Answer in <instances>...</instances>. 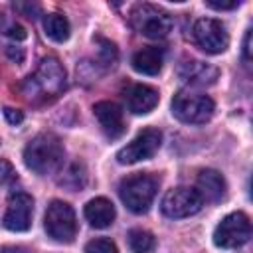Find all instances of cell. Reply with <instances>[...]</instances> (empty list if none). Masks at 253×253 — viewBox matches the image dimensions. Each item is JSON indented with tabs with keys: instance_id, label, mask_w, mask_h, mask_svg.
<instances>
[{
	"instance_id": "cell-1",
	"label": "cell",
	"mask_w": 253,
	"mask_h": 253,
	"mask_svg": "<svg viewBox=\"0 0 253 253\" xmlns=\"http://www.w3.org/2000/svg\"><path fill=\"white\" fill-rule=\"evenodd\" d=\"M65 69L57 57H43L22 89L30 101H51L65 89Z\"/></svg>"
},
{
	"instance_id": "cell-2",
	"label": "cell",
	"mask_w": 253,
	"mask_h": 253,
	"mask_svg": "<svg viewBox=\"0 0 253 253\" xmlns=\"http://www.w3.org/2000/svg\"><path fill=\"white\" fill-rule=\"evenodd\" d=\"M63 156H65L63 144L53 132H40L24 148L26 166L40 176L57 172L63 164Z\"/></svg>"
},
{
	"instance_id": "cell-3",
	"label": "cell",
	"mask_w": 253,
	"mask_h": 253,
	"mask_svg": "<svg viewBox=\"0 0 253 253\" xmlns=\"http://www.w3.org/2000/svg\"><path fill=\"white\" fill-rule=\"evenodd\" d=\"M158 192V180L150 174H130L121 180L119 184V196L121 202L132 211V213H146L154 202V196Z\"/></svg>"
},
{
	"instance_id": "cell-4",
	"label": "cell",
	"mask_w": 253,
	"mask_h": 253,
	"mask_svg": "<svg viewBox=\"0 0 253 253\" xmlns=\"http://www.w3.org/2000/svg\"><path fill=\"white\" fill-rule=\"evenodd\" d=\"M128 20H130V26L140 36L150 38V40H162L174 28V20L164 8L148 4V2L134 4L128 14Z\"/></svg>"
},
{
	"instance_id": "cell-5",
	"label": "cell",
	"mask_w": 253,
	"mask_h": 253,
	"mask_svg": "<svg viewBox=\"0 0 253 253\" xmlns=\"http://www.w3.org/2000/svg\"><path fill=\"white\" fill-rule=\"evenodd\" d=\"M215 105L211 97L200 91L182 89L172 99V115L186 125H204L213 117Z\"/></svg>"
},
{
	"instance_id": "cell-6",
	"label": "cell",
	"mask_w": 253,
	"mask_h": 253,
	"mask_svg": "<svg viewBox=\"0 0 253 253\" xmlns=\"http://www.w3.org/2000/svg\"><path fill=\"white\" fill-rule=\"evenodd\" d=\"M43 227L53 241L71 243L77 235V219L73 208L67 202L53 200L45 210Z\"/></svg>"
},
{
	"instance_id": "cell-7",
	"label": "cell",
	"mask_w": 253,
	"mask_h": 253,
	"mask_svg": "<svg viewBox=\"0 0 253 253\" xmlns=\"http://www.w3.org/2000/svg\"><path fill=\"white\" fill-rule=\"evenodd\" d=\"M249 237H251V221L249 215L243 211H233L225 215L213 231V243L221 249H237L245 245Z\"/></svg>"
},
{
	"instance_id": "cell-8",
	"label": "cell",
	"mask_w": 253,
	"mask_h": 253,
	"mask_svg": "<svg viewBox=\"0 0 253 253\" xmlns=\"http://www.w3.org/2000/svg\"><path fill=\"white\" fill-rule=\"evenodd\" d=\"M204 206L202 196L196 192V188H172L164 194L160 210L166 217L170 219H182V217H190L194 213H198Z\"/></svg>"
},
{
	"instance_id": "cell-9",
	"label": "cell",
	"mask_w": 253,
	"mask_h": 253,
	"mask_svg": "<svg viewBox=\"0 0 253 253\" xmlns=\"http://www.w3.org/2000/svg\"><path fill=\"white\" fill-rule=\"evenodd\" d=\"M160 144H162V132L158 128L148 126L140 130L128 144H125L117 152V160L121 164H134L140 160H148L158 152Z\"/></svg>"
},
{
	"instance_id": "cell-10",
	"label": "cell",
	"mask_w": 253,
	"mask_h": 253,
	"mask_svg": "<svg viewBox=\"0 0 253 253\" xmlns=\"http://www.w3.org/2000/svg\"><path fill=\"white\" fill-rule=\"evenodd\" d=\"M194 42L198 47H202L206 53H221L229 45V34L225 26L215 18H202L192 28Z\"/></svg>"
},
{
	"instance_id": "cell-11",
	"label": "cell",
	"mask_w": 253,
	"mask_h": 253,
	"mask_svg": "<svg viewBox=\"0 0 253 253\" xmlns=\"http://www.w3.org/2000/svg\"><path fill=\"white\" fill-rule=\"evenodd\" d=\"M34 215V198L26 192H16L10 196L2 223L10 231H28Z\"/></svg>"
},
{
	"instance_id": "cell-12",
	"label": "cell",
	"mask_w": 253,
	"mask_h": 253,
	"mask_svg": "<svg viewBox=\"0 0 253 253\" xmlns=\"http://www.w3.org/2000/svg\"><path fill=\"white\" fill-rule=\"evenodd\" d=\"M93 115L97 117L103 132L109 138H119L125 132L123 109L113 101H99L93 105Z\"/></svg>"
},
{
	"instance_id": "cell-13",
	"label": "cell",
	"mask_w": 253,
	"mask_h": 253,
	"mask_svg": "<svg viewBox=\"0 0 253 253\" xmlns=\"http://www.w3.org/2000/svg\"><path fill=\"white\" fill-rule=\"evenodd\" d=\"M217 75H219L217 67L198 61V59H186L178 65V77L190 85H198V87L211 85V83H215Z\"/></svg>"
},
{
	"instance_id": "cell-14",
	"label": "cell",
	"mask_w": 253,
	"mask_h": 253,
	"mask_svg": "<svg viewBox=\"0 0 253 253\" xmlns=\"http://www.w3.org/2000/svg\"><path fill=\"white\" fill-rule=\"evenodd\" d=\"M196 192L202 196L204 202H210V204H215V202H221L225 198V190H227V184L223 180V176L217 172V170H211V168H206L198 174V180H196Z\"/></svg>"
},
{
	"instance_id": "cell-15",
	"label": "cell",
	"mask_w": 253,
	"mask_h": 253,
	"mask_svg": "<svg viewBox=\"0 0 253 253\" xmlns=\"http://www.w3.org/2000/svg\"><path fill=\"white\" fill-rule=\"evenodd\" d=\"M126 107L130 113L134 115H146L150 113L158 101H160V95L154 87L150 85H142V83H136V85H130L128 91H126Z\"/></svg>"
},
{
	"instance_id": "cell-16",
	"label": "cell",
	"mask_w": 253,
	"mask_h": 253,
	"mask_svg": "<svg viewBox=\"0 0 253 253\" xmlns=\"http://www.w3.org/2000/svg\"><path fill=\"white\" fill-rule=\"evenodd\" d=\"M115 215H117V211H115L113 202L107 200V198H103V196L93 198V200H89L85 204V217L97 229L109 227L115 221Z\"/></svg>"
},
{
	"instance_id": "cell-17",
	"label": "cell",
	"mask_w": 253,
	"mask_h": 253,
	"mask_svg": "<svg viewBox=\"0 0 253 253\" xmlns=\"http://www.w3.org/2000/svg\"><path fill=\"white\" fill-rule=\"evenodd\" d=\"M132 69L142 75H158L164 63V51L160 47H142L132 55Z\"/></svg>"
},
{
	"instance_id": "cell-18",
	"label": "cell",
	"mask_w": 253,
	"mask_h": 253,
	"mask_svg": "<svg viewBox=\"0 0 253 253\" xmlns=\"http://www.w3.org/2000/svg\"><path fill=\"white\" fill-rule=\"evenodd\" d=\"M43 32L49 40L57 42V43H63L69 40V34H71V26H69V20L61 14H47L43 18Z\"/></svg>"
},
{
	"instance_id": "cell-19",
	"label": "cell",
	"mask_w": 253,
	"mask_h": 253,
	"mask_svg": "<svg viewBox=\"0 0 253 253\" xmlns=\"http://www.w3.org/2000/svg\"><path fill=\"white\" fill-rule=\"evenodd\" d=\"M128 247L132 253H152L154 245H156V239L150 231L146 229H130L128 231Z\"/></svg>"
},
{
	"instance_id": "cell-20",
	"label": "cell",
	"mask_w": 253,
	"mask_h": 253,
	"mask_svg": "<svg viewBox=\"0 0 253 253\" xmlns=\"http://www.w3.org/2000/svg\"><path fill=\"white\" fill-rule=\"evenodd\" d=\"M85 182H87V172H85V166L79 164V162L69 164V166L63 170V176L59 178V184L65 186V188H69L71 192L83 188Z\"/></svg>"
},
{
	"instance_id": "cell-21",
	"label": "cell",
	"mask_w": 253,
	"mask_h": 253,
	"mask_svg": "<svg viewBox=\"0 0 253 253\" xmlns=\"http://www.w3.org/2000/svg\"><path fill=\"white\" fill-rule=\"evenodd\" d=\"M117 57H119L117 45L105 38H97V61L105 67H113L117 63Z\"/></svg>"
},
{
	"instance_id": "cell-22",
	"label": "cell",
	"mask_w": 253,
	"mask_h": 253,
	"mask_svg": "<svg viewBox=\"0 0 253 253\" xmlns=\"http://www.w3.org/2000/svg\"><path fill=\"white\" fill-rule=\"evenodd\" d=\"M0 32L4 34V36H8V38H12V40H26V28L24 26H20L18 22H14V20H10L8 16H4V14H0Z\"/></svg>"
},
{
	"instance_id": "cell-23",
	"label": "cell",
	"mask_w": 253,
	"mask_h": 253,
	"mask_svg": "<svg viewBox=\"0 0 253 253\" xmlns=\"http://www.w3.org/2000/svg\"><path fill=\"white\" fill-rule=\"evenodd\" d=\"M85 253H119V249H117L115 241L99 237V239H91L85 245Z\"/></svg>"
},
{
	"instance_id": "cell-24",
	"label": "cell",
	"mask_w": 253,
	"mask_h": 253,
	"mask_svg": "<svg viewBox=\"0 0 253 253\" xmlns=\"http://www.w3.org/2000/svg\"><path fill=\"white\" fill-rule=\"evenodd\" d=\"M16 180V170L8 160H0V184H10Z\"/></svg>"
},
{
	"instance_id": "cell-25",
	"label": "cell",
	"mask_w": 253,
	"mask_h": 253,
	"mask_svg": "<svg viewBox=\"0 0 253 253\" xmlns=\"http://www.w3.org/2000/svg\"><path fill=\"white\" fill-rule=\"evenodd\" d=\"M14 8L18 12H22L24 16H28V18H38V14H40V6L38 4H30V2H16Z\"/></svg>"
},
{
	"instance_id": "cell-26",
	"label": "cell",
	"mask_w": 253,
	"mask_h": 253,
	"mask_svg": "<svg viewBox=\"0 0 253 253\" xmlns=\"http://www.w3.org/2000/svg\"><path fill=\"white\" fill-rule=\"evenodd\" d=\"M4 117L10 125H20L24 121V113L20 109H12V107H6L4 109Z\"/></svg>"
},
{
	"instance_id": "cell-27",
	"label": "cell",
	"mask_w": 253,
	"mask_h": 253,
	"mask_svg": "<svg viewBox=\"0 0 253 253\" xmlns=\"http://www.w3.org/2000/svg\"><path fill=\"white\" fill-rule=\"evenodd\" d=\"M206 6L208 8H213V10H233L239 6V0H231V2H217V0H206Z\"/></svg>"
},
{
	"instance_id": "cell-28",
	"label": "cell",
	"mask_w": 253,
	"mask_h": 253,
	"mask_svg": "<svg viewBox=\"0 0 253 253\" xmlns=\"http://www.w3.org/2000/svg\"><path fill=\"white\" fill-rule=\"evenodd\" d=\"M6 53H8V55H10V59H14L16 63H22V61H24V49H22V47L8 45V47H6Z\"/></svg>"
},
{
	"instance_id": "cell-29",
	"label": "cell",
	"mask_w": 253,
	"mask_h": 253,
	"mask_svg": "<svg viewBox=\"0 0 253 253\" xmlns=\"http://www.w3.org/2000/svg\"><path fill=\"white\" fill-rule=\"evenodd\" d=\"M243 57L245 61H251V30H247L245 40H243Z\"/></svg>"
},
{
	"instance_id": "cell-30",
	"label": "cell",
	"mask_w": 253,
	"mask_h": 253,
	"mask_svg": "<svg viewBox=\"0 0 253 253\" xmlns=\"http://www.w3.org/2000/svg\"><path fill=\"white\" fill-rule=\"evenodd\" d=\"M0 253H30L26 247H16V245H10V247H2Z\"/></svg>"
}]
</instances>
